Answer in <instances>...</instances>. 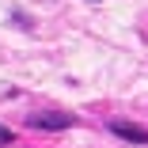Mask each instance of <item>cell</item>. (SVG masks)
Masks as SVG:
<instances>
[{
	"label": "cell",
	"mask_w": 148,
	"mask_h": 148,
	"mask_svg": "<svg viewBox=\"0 0 148 148\" xmlns=\"http://www.w3.org/2000/svg\"><path fill=\"white\" fill-rule=\"evenodd\" d=\"M76 122L72 114H65V110H38V114H27V125L31 129H69Z\"/></svg>",
	"instance_id": "cell-1"
},
{
	"label": "cell",
	"mask_w": 148,
	"mask_h": 148,
	"mask_svg": "<svg viewBox=\"0 0 148 148\" xmlns=\"http://www.w3.org/2000/svg\"><path fill=\"white\" fill-rule=\"evenodd\" d=\"M110 133L122 137V140H129V144H148V129L137 125V122H125V118H114V122H110Z\"/></svg>",
	"instance_id": "cell-2"
},
{
	"label": "cell",
	"mask_w": 148,
	"mask_h": 148,
	"mask_svg": "<svg viewBox=\"0 0 148 148\" xmlns=\"http://www.w3.org/2000/svg\"><path fill=\"white\" fill-rule=\"evenodd\" d=\"M15 137H12V129H4V125H0V148H8Z\"/></svg>",
	"instance_id": "cell-3"
}]
</instances>
